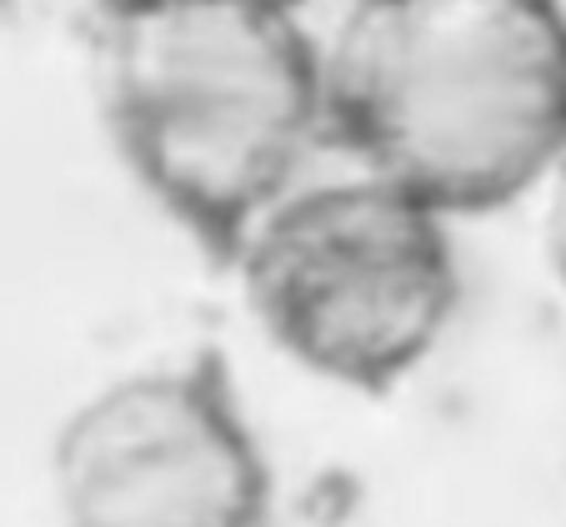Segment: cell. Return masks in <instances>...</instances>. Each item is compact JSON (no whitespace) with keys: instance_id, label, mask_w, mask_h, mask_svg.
<instances>
[{"instance_id":"obj_3","label":"cell","mask_w":566,"mask_h":527,"mask_svg":"<svg viewBox=\"0 0 566 527\" xmlns=\"http://www.w3.org/2000/svg\"><path fill=\"white\" fill-rule=\"evenodd\" d=\"M451 216L417 192L356 172L296 182L235 241L266 337L336 388L386 392L411 376L457 312Z\"/></svg>"},{"instance_id":"obj_5","label":"cell","mask_w":566,"mask_h":527,"mask_svg":"<svg viewBox=\"0 0 566 527\" xmlns=\"http://www.w3.org/2000/svg\"><path fill=\"white\" fill-rule=\"evenodd\" d=\"M546 251H552L556 277L566 281V146L546 172Z\"/></svg>"},{"instance_id":"obj_6","label":"cell","mask_w":566,"mask_h":527,"mask_svg":"<svg viewBox=\"0 0 566 527\" xmlns=\"http://www.w3.org/2000/svg\"><path fill=\"white\" fill-rule=\"evenodd\" d=\"M101 6H106V11H111V6H136V0H101Z\"/></svg>"},{"instance_id":"obj_4","label":"cell","mask_w":566,"mask_h":527,"mask_svg":"<svg viewBox=\"0 0 566 527\" xmlns=\"http://www.w3.org/2000/svg\"><path fill=\"white\" fill-rule=\"evenodd\" d=\"M65 527H266L271 473L216 356L156 362L75 402L51 447Z\"/></svg>"},{"instance_id":"obj_2","label":"cell","mask_w":566,"mask_h":527,"mask_svg":"<svg viewBox=\"0 0 566 527\" xmlns=\"http://www.w3.org/2000/svg\"><path fill=\"white\" fill-rule=\"evenodd\" d=\"M101 111L150 202L231 261L326 136L321 45L291 0L111 6Z\"/></svg>"},{"instance_id":"obj_1","label":"cell","mask_w":566,"mask_h":527,"mask_svg":"<svg viewBox=\"0 0 566 527\" xmlns=\"http://www.w3.org/2000/svg\"><path fill=\"white\" fill-rule=\"evenodd\" d=\"M321 71L356 166L447 216L516 202L566 146L562 0H346Z\"/></svg>"}]
</instances>
